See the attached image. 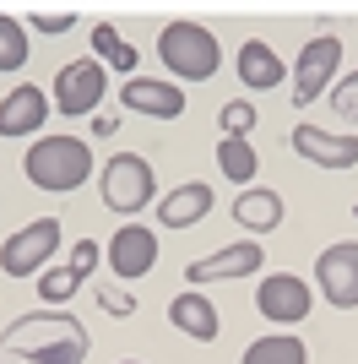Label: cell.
<instances>
[{
    "instance_id": "cell-29",
    "label": "cell",
    "mask_w": 358,
    "mask_h": 364,
    "mask_svg": "<svg viewBox=\"0 0 358 364\" xmlns=\"http://www.w3.org/2000/svg\"><path fill=\"white\" fill-rule=\"evenodd\" d=\"M114 131H119V114H92V136L98 141H109Z\"/></svg>"
},
{
    "instance_id": "cell-9",
    "label": "cell",
    "mask_w": 358,
    "mask_h": 364,
    "mask_svg": "<svg viewBox=\"0 0 358 364\" xmlns=\"http://www.w3.org/2000/svg\"><path fill=\"white\" fill-rule=\"evenodd\" d=\"M315 283L331 310H358V240L326 245L315 261Z\"/></svg>"
},
{
    "instance_id": "cell-22",
    "label": "cell",
    "mask_w": 358,
    "mask_h": 364,
    "mask_svg": "<svg viewBox=\"0 0 358 364\" xmlns=\"http://www.w3.org/2000/svg\"><path fill=\"white\" fill-rule=\"evenodd\" d=\"M38 299H44V310H60L65 299H76V289H82V277L71 272V267H49V272H38Z\"/></svg>"
},
{
    "instance_id": "cell-20",
    "label": "cell",
    "mask_w": 358,
    "mask_h": 364,
    "mask_svg": "<svg viewBox=\"0 0 358 364\" xmlns=\"http://www.w3.org/2000/svg\"><path fill=\"white\" fill-rule=\"evenodd\" d=\"M239 364H310V343L293 337V332H266V337H255L250 348H244Z\"/></svg>"
},
{
    "instance_id": "cell-15",
    "label": "cell",
    "mask_w": 358,
    "mask_h": 364,
    "mask_svg": "<svg viewBox=\"0 0 358 364\" xmlns=\"http://www.w3.org/2000/svg\"><path fill=\"white\" fill-rule=\"evenodd\" d=\"M234 71H239V82H244V92H271V87H283L288 65L266 38H244L239 55H234Z\"/></svg>"
},
{
    "instance_id": "cell-13",
    "label": "cell",
    "mask_w": 358,
    "mask_h": 364,
    "mask_svg": "<svg viewBox=\"0 0 358 364\" xmlns=\"http://www.w3.org/2000/svg\"><path fill=\"white\" fill-rule=\"evenodd\" d=\"M119 104L147 114V120H179L185 114V87L179 82H163V76H131L119 87Z\"/></svg>"
},
{
    "instance_id": "cell-4",
    "label": "cell",
    "mask_w": 358,
    "mask_h": 364,
    "mask_svg": "<svg viewBox=\"0 0 358 364\" xmlns=\"http://www.w3.org/2000/svg\"><path fill=\"white\" fill-rule=\"evenodd\" d=\"M98 196H104L109 213L136 223V213L158 201V174H152V164L141 152H114L104 164V174H98Z\"/></svg>"
},
{
    "instance_id": "cell-23",
    "label": "cell",
    "mask_w": 358,
    "mask_h": 364,
    "mask_svg": "<svg viewBox=\"0 0 358 364\" xmlns=\"http://www.w3.org/2000/svg\"><path fill=\"white\" fill-rule=\"evenodd\" d=\"M28 65V28L16 16H0V76Z\"/></svg>"
},
{
    "instance_id": "cell-17",
    "label": "cell",
    "mask_w": 358,
    "mask_h": 364,
    "mask_svg": "<svg viewBox=\"0 0 358 364\" xmlns=\"http://www.w3.org/2000/svg\"><path fill=\"white\" fill-rule=\"evenodd\" d=\"M168 321H174L185 337H195V343H217V332H223V316H217V304H212L201 289L174 294V299H168Z\"/></svg>"
},
{
    "instance_id": "cell-1",
    "label": "cell",
    "mask_w": 358,
    "mask_h": 364,
    "mask_svg": "<svg viewBox=\"0 0 358 364\" xmlns=\"http://www.w3.org/2000/svg\"><path fill=\"white\" fill-rule=\"evenodd\" d=\"M87 348L92 337L71 310H33L0 332V364H82Z\"/></svg>"
},
{
    "instance_id": "cell-24",
    "label": "cell",
    "mask_w": 358,
    "mask_h": 364,
    "mask_svg": "<svg viewBox=\"0 0 358 364\" xmlns=\"http://www.w3.org/2000/svg\"><path fill=\"white\" fill-rule=\"evenodd\" d=\"M255 120H261V114H255L250 98H228V104L217 109V136H250Z\"/></svg>"
},
{
    "instance_id": "cell-3",
    "label": "cell",
    "mask_w": 358,
    "mask_h": 364,
    "mask_svg": "<svg viewBox=\"0 0 358 364\" xmlns=\"http://www.w3.org/2000/svg\"><path fill=\"white\" fill-rule=\"evenodd\" d=\"M158 60L168 65L174 82H207L223 65V44L207 22H163L158 33Z\"/></svg>"
},
{
    "instance_id": "cell-19",
    "label": "cell",
    "mask_w": 358,
    "mask_h": 364,
    "mask_svg": "<svg viewBox=\"0 0 358 364\" xmlns=\"http://www.w3.org/2000/svg\"><path fill=\"white\" fill-rule=\"evenodd\" d=\"M217 168H223L228 185L250 191V185H255V168H261V152L250 147V136H217Z\"/></svg>"
},
{
    "instance_id": "cell-28",
    "label": "cell",
    "mask_w": 358,
    "mask_h": 364,
    "mask_svg": "<svg viewBox=\"0 0 358 364\" xmlns=\"http://www.w3.org/2000/svg\"><path fill=\"white\" fill-rule=\"evenodd\" d=\"M92 299L104 304L109 316H136V299H131V294H119V289H109V283H98V289H92Z\"/></svg>"
},
{
    "instance_id": "cell-10",
    "label": "cell",
    "mask_w": 358,
    "mask_h": 364,
    "mask_svg": "<svg viewBox=\"0 0 358 364\" xmlns=\"http://www.w3.org/2000/svg\"><path fill=\"white\" fill-rule=\"evenodd\" d=\"M109 272L119 277V283H141V277L158 267V234H152L147 223H119L114 234H109Z\"/></svg>"
},
{
    "instance_id": "cell-27",
    "label": "cell",
    "mask_w": 358,
    "mask_h": 364,
    "mask_svg": "<svg viewBox=\"0 0 358 364\" xmlns=\"http://www.w3.org/2000/svg\"><path fill=\"white\" fill-rule=\"evenodd\" d=\"M98 261H104V250H98V245H92V240H82V245H76V250H71V272L82 277V283H87V277L98 272Z\"/></svg>"
},
{
    "instance_id": "cell-2",
    "label": "cell",
    "mask_w": 358,
    "mask_h": 364,
    "mask_svg": "<svg viewBox=\"0 0 358 364\" xmlns=\"http://www.w3.org/2000/svg\"><path fill=\"white\" fill-rule=\"evenodd\" d=\"M22 174H28L33 191H49V196H65V191H82L92 180V141L82 136H38L22 152Z\"/></svg>"
},
{
    "instance_id": "cell-14",
    "label": "cell",
    "mask_w": 358,
    "mask_h": 364,
    "mask_svg": "<svg viewBox=\"0 0 358 364\" xmlns=\"http://www.w3.org/2000/svg\"><path fill=\"white\" fill-rule=\"evenodd\" d=\"M49 125V92L33 87V82H22V87H11L6 98H0V136L16 141V136H38Z\"/></svg>"
},
{
    "instance_id": "cell-18",
    "label": "cell",
    "mask_w": 358,
    "mask_h": 364,
    "mask_svg": "<svg viewBox=\"0 0 358 364\" xmlns=\"http://www.w3.org/2000/svg\"><path fill=\"white\" fill-rule=\"evenodd\" d=\"M283 218H288V207H283V196H277L271 185H250V191L234 196V223L244 228V234H271Z\"/></svg>"
},
{
    "instance_id": "cell-31",
    "label": "cell",
    "mask_w": 358,
    "mask_h": 364,
    "mask_svg": "<svg viewBox=\"0 0 358 364\" xmlns=\"http://www.w3.org/2000/svg\"><path fill=\"white\" fill-rule=\"evenodd\" d=\"M353 218H358V207H353Z\"/></svg>"
},
{
    "instance_id": "cell-11",
    "label": "cell",
    "mask_w": 358,
    "mask_h": 364,
    "mask_svg": "<svg viewBox=\"0 0 358 364\" xmlns=\"http://www.w3.org/2000/svg\"><path fill=\"white\" fill-rule=\"evenodd\" d=\"M261 261H266L261 240H234L228 250H217V256L190 261V267H185V283H234V277H255Z\"/></svg>"
},
{
    "instance_id": "cell-8",
    "label": "cell",
    "mask_w": 358,
    "mask_h": 364,
    "mask_svg": "<svg viewBox=\"0 0 358 364\" xmlns=\"http://www.w3.org/2000/svg\"><path fill=\"white\" fill-rule=\"evenodd\" d=\"M255 310L271 326H298V321H310L315 294L298 272H266V283H255Z\"/></svg>"
},
{
    "instance_id": "cell-16",
    "label": "cell",
    "mask_w": 358,
    "mask_h": 364,
    "mask_svg": "<svg viewBox=\"0 0 358 364\" xmlns=\"http://www.w3.org/2000/svg\"><path fill=\"white\" fill-rule=\"evenodd\" d=\"M212 207H217L212 185L207 180H185V185H174L168 196H158V223L163 228H195Z\"/></svg>"
},
{
    "instance_id": "cell-5",
    "label": "cell",
    "mask_w": 358,
    "mask_h": 364,
    "mask_svg": "<svg viewBox=\"0 0 358 364\" xmlns=\"http://www.w3.org/2000/svg\"><path fill=\"white\" fill-rule=\"evenodd\" d=\"M337 65H342V38L337 33H315L293 60V109H310L320 92L337 87Z\"/></svg>"
},
{
    "instance_id": "cell-21",
    "label": "cell",
    "mask_w": 358,
    "mask_h": 364,
    "mask_svg": "<svg viewBox=\"0 0 358 364\" xmlns=\"http://www.w3.org/2000/svg\"><path fill=\"white\" fill-rule=\"evenodd\" d=\"M92 60L104 65V71H131V76H136V65H141V49L125 44L114 22H92Z\"/></svg>"
},
{
    "instance_id": "cell-25",
    "label": "cell",
    "mask_w": 358,
    "mask_h": 364,
    "mask_svg": "<svg viewBox=\"0 0 358 364\" xmlns=\"http://www.w3.org/2000/svg\"><path fill=\"white\" fill-rule=\"evenodd\" d=\"M331 109H337L347 125H358V71H347L342 82L331 87Z\"/></svg>"
},
{
    "instance_id": "cell-12",
    "label": "cell",
    "mask_w": 358,
    "mask_h": 364,
    "mask_svg": "<svg viewBox=\"0 0 358 364\" xmlns=\"http://www.w3.org/2000/svg\"><path fill=\"white\" fill-rule=\"evenodd\" d=\"M288 147L315 168H358V136H337V131H320V125H293Z\"/></svg>"
},
{
    "instance_id": "cell-30",
    "label": "cell",
    "mask_w": 358,
    "mask_h": 364,
    "mask_svg": "<svg viewBox=\"0 0 358 364\" xmlns=\"http://www.w3.org/2000/svg\"><path fill=\"white\" fill-rule=\"evenodd\" d=\"M119 364H141V359H119Z\"/></svg>"
},
{
    "instance_id": "cell-26",
    "label": "cell",
    "mask_w": 358,
    "mask_h": 364,
    "mask_svg": "<svg viewBox=\"0 0 358 364\" xmlns=\"http://www.w3.org/2000/svg\"><path fill=\"white\" fill-rule=\"evenodd\" d=\"M28 22L44 33V38H60V33H71V28H76V11H33Z\"/></svg>"
},
{
    "instance_id": "cell-7",
    "label": "cell",
    "mask_w": 358,
    "mask_h": 364,
    "mask_svg": "<svg viewBox=\"0 0 358 364\" xmlns=\"http://www.w3.org/2000/svg\"><path fill=\"white\" fill-rule=\"evenodd\" d=\"M55 114H71V120H82V114H92V109L104 104V92H109V71L92 55H82V60L71 65H60L55 71Z\"/></svg>"
},
{
    "instance_id": "cell-6",
    "label": "cell",
    "mask_w": 358,
    "mask_h": 364,
    "mask_svg": "<svg viewBox=\"0 0 358 364\" xmlns=\"http://www.w3.org/2000/svg\"><path fill=\"white\" fill-rule=\"evenodd\" d=\"M60 250V218H33L0 245V272L6 277H38L49 272V256Z\"/></svg>"
}]
</instances>
